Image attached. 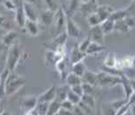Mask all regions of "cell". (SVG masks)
Masks as SVG:
<instances>
[{
	"instance_id": "1",
	"label": "cell",
	"mask_w": 135,
	"mask_h": 115,
	"mask_svg": "<svg viewBox=\"0 0 135 115\" xmlns=\"http://www.w3.org/2000/svg\"><path fill=\"white\" fill-rule=\"evenodd\" d=\"M25 85V80L19 76L16 71L9 73L5 79V93L6 96H11L17 93Z\"/></svg>"
},
{
	"instance_id": "2",
	"label": "cell",
	"mask_w": 135,
	"mask_h": 115,
	"mask_svg": "<svg viewBox=\"0 0 135 115\" xmlns=\"http://www.w3.org/2000/svg\"><path fill=\"white\" fill-rule=\"evenodd\" d=\"M22 57V50L19 44L14 43L8 48L6 61H5V68L11 73L16 70L18 63Z\"/></svg>"
},
{
	"instance_id": "3",
	"label": "cell",
	"mask_w": 135,
	"mask_h": 115,
	"mask_svg": "<svg viewBox=\"0 0 135 115\" xmlns=\"http://www.w3.org/2000/svg\"><path fill=\"white\" fill-rule=\"evenodd\" d=\"M122 78L112 75L105 71L98 73V84L100 86H114L117 84H121Z\"/></svg>"
},
{
	"instance_id": "4",
	"label": "cell",
	"mask_w": 135,
	"mask_h": 115,
	"mask_svg": "<svg viewBox=\"0 0 135 115\" xmlns=\"http://www.w3.org/2000/svg\"><path fill=\"white\" fill-rule=\"evenodd\" d=\"M65 22H66V12L65 11L64 8L60 6L55 11L53 19V24L55 25L57 32L60 33V31L65 27Z\"/></svg>"
},
{
	"instance_id": "5",
	"label": "cell",
	"mask_w": 135,
	"mask_h": 115,
	"mask_svg": "<svg viewBox=\"0 0 135 115\" xmlns=\"http://www.w3.org/2000/svg\"><path fill=\"white\" fill-rule=\"evenodd\" d=\"M65 32L67 36L73 39H78L81 34V31L76 23L73 21L71 16L66 15V22H65Z\"/></svg>"
},
{
	"instance_id": "6",
	"label": "cell",
	"mask_w": 135,
	"mask_h": 115,
	"mask_svg": "<svg viewBox=\"0 0 135 115\" xmlns=\"http://www.w3.org/2000/svg\"><path fill=\"white\" fill-rule=\"evenodd\" d=\"M89 37L91 38V40L93 42L99 43V44L103 45L104 43V37L105 34L103 32L100 25H96V26L91 27L90 30V35Z\"/></svg>"
},
{
	"instance_id": "7",
	"label": "cell",
	"mask_w": 135,
	"mask_h": 115,
	"mask_svg": "<svg viewBox=\"0 0 135 115\" xmlns=\"http://www.w3.org/2000/svg\"><path fill=\"white\" fill-rule=\"evenodd\" d=\"M54 14L55 11H51L50 9L43 10L40 11V14H38V21L45 25H51L53 24L54 19Z\"/></svg>"
},
{
	"instance_id": "8",
	"label": "cell",
	"mask_w": 135,
	"mask_h": 115,
	"mask_svg": "<svg viewBox=\"0 0 135 115\" xmlns=\"http://www.w3.org/2000/svg\"><path fill=\"white\" fill-rule=\"evenodd\" d=\"M113 11H114L113 8L110 6V5H100V6L99 5L97 10L95 11V12L98 15V17L99 18L101 23H103L105 20L110 18V16L112 15V13Z\"/></svg>"
},
{
	"instance_id": "9",
	"label": "cell",
	"mask_w": 135,
	"mask_h": 115,
	"mask_svg": "<svg viewBox=\"0 0 135 115\" xmlns=\"http://www.w3.org/2000/svg\"><path fill=\"white\" fill-rule=\"evenodd\" d=\"M38 104V97L37 96H27L23 99L21 102V107L25 113L34 110Z\"/></svg>"
},
{
	"instance_id": "10",
	"label": "cell",
	"mask_w": 135,
	"mask_h": 115,
	"mask_svg": "<svg viewBox=\"0 0 135 115\" xmlns=\"http://www.w3.org/2000/svg\"><path fill=\"white\" fill-rule=\"evenodd\" d=\"M56 91H57L56 86H51L50 88H48L42 94L38 96V102L50 103L51 101H52L56 98Z\"/></svg>"
},
{
	"instance_id": "11",
	"label": "cell",
	"mask_w": 135,
	"mask_h": 115,
	"mask_svg": "<svg viewBox=\"0 0 135 115\" xmlns=\"http://www.w3.org/2000/svg\"><path fill=\"white\" fill-rule=\"evenodd\" d=\"M87 55L85 52H82L79 49L78 45H74V47L71 50V55H70V63L71 65L76 64V63H79L80 61H83V59H85Z\"/></svg>"
},
{
	"instance_id": "12",
	"label": "cell",
	"mask_w": 135,
	"mask_h": 115,
	"mask_svg": "<svg viewBox=\"0 0 135 115\" xmlns=\"http://www.w3.org/2000/svg\"><path fill=\"white\" fill-rule=\"evenodd\" d=\"M98 6H99V5H98L96 0H90V1L87 3L80 4L79 11H81L82 14H84V15L89 16L90 14L93 13L94 11L97 10Z\"/></svg>"
},
{
	"instance_id": "13",
	"label": "cell",
	"mask_w": 135,
	"mask_h": 115,
	"mask_svg": "<svg viewBox=\"0 0 135 115\" xmlns=\"http://www.w3.org/2000/svg\"><path fill=\"white\" fill-rule=\"evenodd\" d=\"M24 11L27 20L38 22V14L37 13L36 10L33 8V4L24 3Z\"/></svg>"
},
{
	"instance_id": "14",
	"label": "cell",
	"mask_w": 135,
	"mask_h": 115,
	"mask_svg": "<svg viewBox=\"0 0 135 115\" xmlns=\"http://www.w3.org/2000/svg\"><path fill=\"white\" fill-rule=\"evenodd\" d=\"M24 28L31 37H37L39 33V25L38 22L37 21H31V20L26 19Z\"/></svg>"
},
{
	"instance_id": "15",
	"label": "cell",
	"mask_w": 135,
	"mask_h": 115,
	"mask_svg": "<svg viewBox=\"0 0 135 115\" xmlns=\"http://www.w3.org/2000/svg\"><path fill=\"white\" fill-rule=\"evenodd\" d=\"M81 79H82V83H87V84L95 86V87H97V86L99 85V84H98V74L97 73H91V71H85Z\"/></svg>"
},
{
	"instance_id": "16",
	"label": "cell",
	"mask_w": 135,
	"mask_h": 115,
	"mask_svg": "<svg viewBox=\"0 0 135 115\" xmlns=\"http://www.w3.org/2000/svg\"><path fill=\"white\" fill-rule=\"evenodd\" d=\"M18 32L15 31H9L1 39L2 42L4 43V45L7 48H9L11 45H13L14 43H16V40L18 39Z\"/></svg>"
},
{
	"instance_id": "17",
	"label": "cell",
	"mask_w": 135,
	"mask_h": 115,
	"mask_svg": "<svg viewBox=\"0 0 135 115\" xmlns=\"http://www.w3.org/2000/svg\"><path fill=\"white\" fill-rule=\"evenodd\" d=\"M105 49V46H104L103 45L91 41L90 43V45H89L86 51H85V54H86V55H94V54H98V53L101 52Z\"/></svg>"
},
{
	"instance_id": "18",
	"label": "cell",
	"mask_w": 135,
	"mask_h": 115,
	"mask_svg": "<svg viewBox=\"0 0 135 115\" xmlns=\"http://www.w3.org/2000/svg\"><path fill=\"white\" fill-rule=\"evenodd\" d=\"M10 71L4 67V69L3 70L1 75H0V100H4L6 93H5V79L6 77L8 76Z\"/></svg>"
},
{
	"instance_id": "19",
	"label": "cell",
	"mask_w": 135,
	"mask_h": 115,
	"mask_svg": "<svg viewBox=\"0 0 135 115\" xmlns=\"http://www.w3.org/2000/svg\"><path fill=\"white\" fill-rule=\"evenodd\" d=\"M65 81H66V85L71 87V86L82 84V79L73 73H69L66 77H65Z\"/></svg>"
},
{
	"instance_id": "20",
	"label": "cell",
	"mask_w": 135,
	"mask_h": 115,
	"mask_svg": "<svg viewBox=\"0 0 135 115\" xmlns=\"http://www.w3.org/2000/svg\"><path fill=\"white\" fill-rule=\"evenodd\" d=\"M60 108H61V102L56 99H53L49 103L46 115H55L59 113Z\"/></svg>"
},
{
	"instance_id": "21",
	"label": "cell",
	"mask_w": 135,
	"mask_h": 115,
	"mask_svg": "<svg viewBox=\"0 0 135 115\" xmlns=\"http://www.w3.org/2000/svg\"><path fill=\"white\" fill-rule=\"evenodd\" d=\"M131 30V28L129 27V25L126 23L125 18L117 20L114 22V29L113 31H119V32H127Z\"/></svg>"
},
{
	"instance_id": "22",
	"label": "cell",
	"mask_w": 135,
	"mask_h": 115,
	"mask_svg": "<svg viewBox=\"0 0 135 115\" xmlns=\"http://www.w3.org/2000/svg\"><path fill=\"white\" fill-rule=\"evenodd\" d=\"M69 89H70V87H69L67 85L60 86V87H57L55 99H58L60 102H62V101H64L65 99H66V96H67V93H68Z\"/></svg>"
},
{
	"instance_id": "23",
	"label": "cell",
	"mask_w": 135,
	"mask_h": 115,
	"mask_svg": "<svg viewBox=\"0 0 135 115\" xmlns=\"http://www.w3.org/2000/svg\"><path fill=\"white\" fill-rule=\"evenodd\" d=\"M100 27H101L103 32L105 35V34H108L112 32V31H113L114 29V21L112 18H107L106 20H105L104 22L101 23V24L99 25Z\"/></svg>"
},
{
	"instance_id": "24",
	"label": "cell",
	"mask_w": 135,
	"mask_h": 115,
	"mask_svg": "<svg viewBox=\"0 0 135 115\" xmlns=\"http://www.w3.org/2000/svg\"><path fill=\"white\" fill-rule=\"evenodd\" d=\"M85 71L86 70H85V66L83 61H80L79 63H76V64L73 65V71L71 73H73L74 74H76V75H78L80 78L83 77Z\"/></svg>"
},
{
	"instance_id": "25",
	"label": "cell",
	"mask_w": 135,
	"mask_h": 115,
	"mask_svg": "<svg viewBox=\"0 0 135 115\" xmlns=\"http://www.w3.org/2000/svg\"><path fill=\"white\" fill-rule=\"evenodd\" d=\"M67 38H68L67 34H66V32H65V31H64L63 32L58 34V36H57L55 38V39L53 40L52 44L55 45V48L58 47V46H61V45H65Z\"/></svg>"
},
{
	"instance_id": "26",
	"label": "cell",
	"mask_w": 135,
	"mask_h": 115,
	"mask_svg": "<svg viewBox=\"0 0 135 115\" xmlns=\"http://www.w3.org/2000/svg\"><path fill=\"white\" fill-rule=\"evenodd\" d=\"M81 101L85 103V105L90 106L91 108L95 109L96 106V100H95V96L89 95V94H83L81 96Z\"/></svg>"
},
{
	"instance_id": "27",
	"label": "cell",
	"mask_w": 135,
	"mask_h": 115,
	"mask_svg": "<svg viewBox=\"0 0 135 115\" xmlns=\"http://www.w3.org/2000/svg\"><path fill=\"white\" fill-rule=\"evenodd\" d=\"M49 103L38 102L35 107V111L38 115H46Z\"/></svg>"
},
{
	"instance_id": "28",
	"label": "cell",
	"mask_w": 135,
	"mask_h": 115,
	"mask_svg": "<svg viewBox=\"0 0 135 115\" xmlns=\"http://www.w3.org/2000/svg\"><path fill=\"white\" fill-rule=\"evenodd\" d=\"M87 21H88L89 25H90L91 27L96 26V25H99L101 24V21H100L99 18L98 17L95 11H94L93 13L90 14L89 16H87Z\"/></svg>"
},
{
	"instance_id": "29",
	"label": "cell",
	"mask_w": 135,
	"mask_h": 115,
	"mask_svg": "<svg viewBox=\"0 0 135 115\" xmlns=\"http://www.w3.org/2000/svg\"><path fill=\"white\" fill-rule=\"evenodd\" d=\"M66 99H68L69 101L71 102L75 106L78 105L79 103V101L81 100V97L79 95H78L75 93H73L71 89L68 90V93H67V96H66Z\"/></svg>"
},
{
	"instance_id": "30",
	"label": "cell",
	"mask_w": 135,
	"mask_h": 115,
	"mask_svg": "<svg viewBox=\"0 0 135 115\" xmlns=\"http://www.w3.org/2000/svg\"><path fill=\"white\" fill-rule=\"evenodd\" d=\"M116 63H117L116 57H114L113 53H110L107 57H106V59L104 62V65L106 67H109V68H115Z\"/></svg>"
},
{
	"instance_id": "31",
	"label": "cell",
	"mask_w": 135,
	"mask_h": 115,
	"mask_svg": "<svg viewBox=\"0 0 135 115\" xmlns=\"http://www.w3.org/2000/svg\"><path fill=\"white\" fill-rule=\"evenodd\" d=\"M102 115H117V111L113 107L111 103L102 106Z\"/></svg>"
},
{
	"instance_id": "32",
	"label": "cell",
	"mask_w": 135,
	"mask_h": 115,
	"mask_svg": "<svg viewBox=\"0 0 135 115\" xmlns=\"http://www.w3.org/2000/svg\"><path fill=\"white\" fill-rule=\"evenodd\" d=\"M83 91H84V94H89V95L95 96L96 94V87L91 85H89L87 83H82Z\"/></svg>"
},
{
	"instance_id": "33",
	"label": "cell",
	"mask_w": 135,
	"mask_h": 115,
	"mask_svg": "<svg viewBox=\"0 0 135 115\" xmlns=\"http://www.w3.org/2000/svg\"><path fill=\"white\" fill-rule=\"evenodd\" d=\"M78 106H79L80 109L85 113V115H95V113H94V109L91 108L90 106H88L87 105H85V103H83L81 101V100L79 101Z\"/></svg>"
},
{
	"instance_id": "34",
	"label": "cell",
	"mask_w": 135,
	"mask_h": 115,
	"mask_svg": "<svg viewBox=\"0 0 135 115\" xmlns=\"http://www.w3.org/2000/svg\"><path fill=\"white\" fill-rule=\"evenodd\" d=\"M91 42V38L88 36L87 38H85L81 43H80L79 45H78V46H79V49L82 51V52H85V51H86L87 48H88L89 45H90Z\"/></svg>"
},
{
	"instance_id": "35",
	"label": "cell",
	"mask_w": 135,
	"mask_h": 115,
	"mask_svg": "<svg viewBox=\"0 0 135 115\" xmlns=\"http://www.w3.org/2000/svg\"><path fill=\"white\" fill-rule=\"evenodd\" d=\"M70 89L73 93H75L78 95H79L81 97L83 94H84V91H83V87H82V84H79V85H73V86H71Z\"/></svg>"
},
{
	"instance_id": "36",
	"label": "cell",
	"mask_w": 135,
	"mask_h": 115,
	"mask_svg": "<svg viewBox=\"0 0 135 115\" xmlns=\"http://www.w3.org/2000/svg\"><path fill=\"white\" fill-rule=\"evenodd\" d=\"M74 107V105L71 102L69 101L68 99H65L64 101L61 102V108L65 109V110L69 111H73V109Z\"/></svg>"
},
{
	"instance_id": "37",
	"label": "cell",
	"mask_w": 135,
	"mask_h": 115,
	"mask_svg": "<svg viewBox=\"0 0 135 115\" xmlns=\"http://www.w3.org/2000/svg\"><path fill=\"white\" fill-rule=\"evenodd\" d=\"M58 114L59 115H73V111H69V110H65V109L60 108Z\"/></svg>"
},
{
	"instance_id": "38",
	"label": "cell",
	"mask_w": 135,
	"mask_h": 115,
	"mask_svg": "<svg viewBox=\"0 0 135 115\" xmlns=\"http://www.w3.org/2000/svg\"><path fill=\"white\" fill-rule=\"evenodd\" d=\"M0 26H3V27H8V25L6 24V20L4 18V17H2L0 15Z\"/></svg>"
},
{
	"instance_id": "39",
	"label": "cell",
	"mask_w": 135,
	"mask_h": 115,
	"mask_svg": "<svg viewBox=\"0 0 135 115\" xmlns=\"http://www.w3.org/2000/svg\"><path fill=\"white\" fill-rule=\"evenodd\" d=\"M4 48H7V47L5 46V45H4V43L2 42V40L0 39V54L4 51Z\"/></svg>"
},
{
	"instance_id": "40",
	"label": "cell",
	"mask_w": 135,
	"mask_h": 115,
	"mask_svg": "<svg viewBox=\"0 0 135 115\" xmlns=\"http://www.w3.org/2000/svg\"><path fill=\"white\" fill-rule=\"evenodd\" d=\"M24 3H27V4H37V0H23Z\"/></svg>"
},
{
	"instance_id": "41",
	"label": "cell",
	"mask_w": 135,
	"mask_h": 115,
	"mask_svg": "<svg viewBox=\"0 0 135 115\" xmlns=\"http://www.w3.org/2000/svg\"><path fill=\"white\" fill-rule=\"evenodd\" d=\"M25 115H38L36 113L35 109L34 110H31V111H29V112H26V113H25Z\"/></svg>"
},
{
	"instance_id": "42",
	"label": "cell",
	"mask_w": 135,
	"mask_h": 115,
	"mask_svg": "<svg viewBox=\"0 0 135 115\" xmlns=\"http://www.w3.org/2000/svg\"><path fill=\"white\" fill-rule=\"evenodd\" d=\"M132 66L133 68H135V57H133V60H132Z\"/></svg>"
},
{
	"instance_id": "43",
	"label": "cell",
	"mask_w": 135,
	"mask_h": 115,
	"mask_svg": "<svg viewBox=\"0 0 135 115\" xmlns=\"http://www.w3.org/2000/svg\"><path fill=\"white\" fill-rule=\"evenodd\" d=\"M4 110H3V107H2V105H1V100H0V114H1Z\"/></svg>"
},
{
	"instance_id": "44",
	"label": "cell",
	"mask_w": 135,
	"mask_h": 115,
	"mask_svg": "<svg viewBox=\"0 0 135 115\" xmlns=\"http://www.w3.org/2000/svg\"><path fill=\"white\" fill-rule=\"evenodd\" d=\"M79 1H80V3H81V4H85V3L89 2L90 0H79Z\"/></svg>"
},
{
	"instance_id": "45",
	"label": "cell",
	"mask_w": 135,
	"mask_h": 115,
	"mask_svg": "<svg viewBox=\"0 0 135 115\" xmlns=\"http://www.w3.org/2000/svg\"><path fill=\"white\" fill-rule=\"evenodd\" d=\"M4 69V67H0V75H1V73H2V71Z\"/></svg>"
},
{
	"instance_id": "46",
	"label": "cell",
	"mask_w": 135,
	"mask_h": 115,
	"mask_svg": "<svg viewBox=\"0 0 135 115\" xmlns=\"http://www.w3.org/2000/svg\"><path fill=\"white\" fill-rule=\"evenodd\" d=\"M63 1H64V2H65V3H66V2H68V1H69V0H63Z\"/></svg>"
},
{
	"instance_id": "47",
	"label": "cell",
	"mask_w": 135,
	"mask_h": 115,
	"mask_svg": "<svg viewBox=\"0 0 135 115\" xmlns=\"http://www.w3.org/2000/svg\"><path fill=\"white\" fill-rule=\"evenodd\" d=\"M133 3H135V0H133Z\"/></svg>"
}]
</instances>
